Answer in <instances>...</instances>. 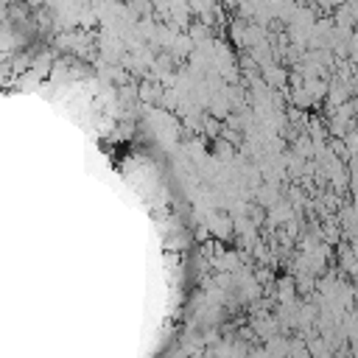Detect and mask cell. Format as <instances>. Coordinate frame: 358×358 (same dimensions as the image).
Here are the masks:
<instances>
[{"label": "cell", "instance_id": "6da1fadb", "mask_svg": "<svg viewBox=\"0 0 358 358\" xmlns=\"http://www.w3.org/2000/svg\"><path fill=\"white\" fill-rule=\"evenodd\" d=\"M207 34H210L207 22H193V25H190V36H193V39H201V36H207Z\"/></svg>", "mask_w": 358, "mask_h": 358}]
</instances>
